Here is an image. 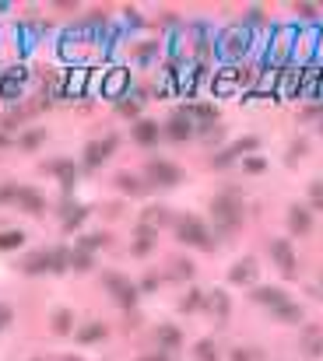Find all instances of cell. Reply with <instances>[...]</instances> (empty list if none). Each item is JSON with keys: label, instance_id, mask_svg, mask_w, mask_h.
<instances>
[{"label": "cell", "instance_id": "obj_1", "mask_svg": "<svg viewBox=\"0 0 323 361\" xmlns=\"http://www.w3.org/2000/svg\"><path fill=\"white\" fill-rule=\"evenodd\" d=\"M211 221H214V235L232 239L242 228V200L239 190H225L211 200Z\"/></svg>", "mask_w": 323, "mask_h": 361}, {"label": "cell", "instance_id": "obj_2", "mask_svg": "<svg viewBox=\"0 0 323 361\" xmlns=\"http://www.w3.org/2000/svg\"><path fill=\"white\" fill-rule=\"evenodd\" d=\"M18 270L29 274V277H39V274H67V270H71V249H67V246H53V249L29 253L25 260H18Z\"/></svg>", "mask_w": 323, "mask_h": 361}, {"label": "cell", "instance_id": "obj_3", "mask_svg": "<svg viewBox=\"0 0 323 361\" xmlns=\"http://www.w3.org/2000/svg\"><path fill=\"white\" fill-rule=\"evenodd\" d=\"M172 235L190 249H214V235L197 214H179L176 225H172Z\"/></svg>", "mask_w": 323, "mask_h": 361}, {"label": "cell", "instance_id": "obj_4", "mask_svg": "<svg viewBox=\"0 0 323 361\" xmlns=\"http://www.w3.org/2000/svg\"><path fill=\"white\" fill-rule=\"evenodd\" d=\"M102 288L109 291V298H113L123 312H134L137 302H141L137 281H130V277H123V274H116V270H106V274H102Z\"/></svg>", "mask_w": 323, "mask_h": 361}, {"label": "cell", "instance_id": "obj_5", "mask_svg": "<svg viewBox=\"0 0 323 361\" xmlns=\"http://www.w3.org/2000/svg\"><path fill=\"white\" fill-rule=\"evenodd\" d=\"M144 183L148 186H158V190H172L183 183V169L176 162H165V158H151L144 165Z\"/></svg>", "mask_w": 323, "mask_h": 361}, {"label": "cell", "instance_id": "obj_6", "mask_svg": "<svg viewBox=\"0 0 323 361\" xmlns=\"http://www.w3.org/2000/svg\"><path fill=\"white\" fill-rule=\"evenodd\" d=\"M253 71L246 64H232V67H221L214 74V95H235L242 85H253Z\"/></svg>", "mask_w": 323, "mask_h": 361}, {"label": "cell", "instance_id": "obj_7", "mask_svg": "<svg viewBox=\"0 0 323 361\" xmlns=\"http://www.w3.org/2000/svg\"><path fill=\"white\" fill-rule=\"evenodd\" d=\"M249 46H253V32H246L242 25H235V29H228L221 39H218V53H221V60H242L246 53H249Z\"/></svg>", "mask_w": 323, "mask_h": 361}, {"label": "cell", "instance_id": "obj_8", "mask_svg": "<svg viewBox=\"0 0 323 361\" xmlns=\"http://www.w3.org/2000/svg\"><path fill=\"white\" fill-rule=\"evenodd\" d=\"M116 148H120V134H106L102 141H88V144H85V155H81V169H85V172L99 169Z\"/></svg>", "mask_w": 323, "mask_h": 361}, {"label": "cell", "instance_id": "obj_9", "mask_svg": "<svg viewBox=\"0 0 323 361\" xmlns=\"http://www.w3.org/2000/svg\"><path fill=\"white\" fill-rule=\"evenodd\" d=\"M179 113L193 123L197 134L207 130V127H218V120H221V109L214 102H186V106H179Z\"/></svg>", "mask_w": 323, "mask_h": 361}, {"label": "cell", "instance_id": "obj_10", "mask_svg": "<svg viewBox=\"0 0 323 361\" xmlns=\"http://www.w3.org/2000/svg\"><path fill=\"white\" fill-rule=\"evenodd\" d=\"M260 148V137H253V134H246V137H239V141H232L228 148H221L214 158H211V165L214 169H228L232 162H239V158H246L249 151H256Z\"/></svg>", "mask_w": 323, "mask_h": 361}, {"label": "cell", "instance_id": "obj_11", "mask_svg": "<svg viewBox=\"0 0 323 361\" xmlns=\"http://www.w3.org/2000/svg\"><path fill=\"white\" fill-rule=\"evenodd\" d=\"M29 85V67H11L0 74V99L4 102H18V95L25 92Z\"/></svg>", "mask_w": 323, "mask_h": 361}, {"label": "cell", "instance_id": "obj_12", "mask_svg": "<svg viewBox=\"0 0 323 361\" xmlns=\"http://www.w3.org/2000/svg\"><path fill=\"white\" fill-rule=\"evenodd\" d=\"M130 141L141 144V148H155V144L162 141V123H158V120H148V116L134 120V127H130Z\"/></svg>", "mask_w": 323, "mask_h": 361}, {"label": "cell", "instance_id": "obj_13", "mask_svg": "<svg viewBox=\"0 0 323 361\" xmlns=\"http://www.w3.org/2000/svg\"><path fill=\"white\" fill-rule=\"evenodd\" d=\"M155 246H158V228H151V225H141V221H137L134 239H130V256L144 260V256H151V253H155Z\"/></svg>", "mask_w": 323, "mask_h": 361}, {"label": "cell", "instance_id": "obj_14", "mask_svg": "<svg viewBox=\"0 0 323 361\" xmlns=\"http://www.w3.org/2000/svg\"><path fill=\"white\" fill-rule=\"evenodd\" d=\"M319 74H323V64H316V60H309L305 67H298L295 99H316V88H319Z\"/></svg>", "mask_w": 323, "mask_h": 361}, {"label": "cell", "instance_id": "obj_15", "mask_svg": "<svg viewBox=\"0 0 323 361\" xmlns=\"http://www.w3.org/2000/svg\"><path fill=\"white\" fill-rule=\"evenodd\" d=\"M193 134H197V130H193V123H190L183 113H172V116L162 123V137L172 141V144H186Z\"/></svg>", "mask_w": 323, "mask_h": 361}, {"label": "cell", "instance_id": "obj_16", "mask_svg": "<svg viewBox=\"0 0 323 361\" xmlns=\"http://www.w3.org/2000/svg\"><path fill=\"white\" fill-rule=\"evenodd\" d=\"M15 207L25 211V214H32V218H43L50 204H46L43 190H36V186H18V200H15Z\"/></svg>", "mask_w": 323, "mask_h": 361}, {"label": "cell", "instance_id": "obj_17", "mask_svg": "<svg viewBox=\"0 0 323 361\" xmlns=\"http://www.w3.org/2000/svg\"><path fill=\"white\" fill-rule=\"evenodd\" d=\"M298 351L305 361H319L323 358V326H305L298 337Z\"/></svg>", "mask_w": 323, "mask_h": 361}, {"label": "cell", "instance_id": "obj_18", "mask_svg": "<svg viewBox=\"0 0 323 361\" xmlns=\"http://www.w3.org/2000/svg\"><path fill=\"white\" fill-rule=\"evenodd\" d=\"M270 260H274V267H277L284 277L295 274V249H291L288 239H274V242H270Z\"/></svg>", "mask_w": 323, "mask_h": 361}, {"label": "cell", "instance_id": "obj_19", "mask_svg": "<svg viewBox=\"0 0 323 361\" xmlns=\"http://www.w3.org/2000/svg\"><path fill=\"white\" fill-rule=\"evenodd\" d=\"M249 302H256L263 309H277V305L288 302V291H281L274 284H256V288H249Z\"/></svg>", "mask_w": 323, "mask_h": 361}, {"label": "cell", "instance_id": "obj_20", "mask_svg": "<svg viewBox=\"0 0 323 361\" xmlns=\"http://www.w3.org/2000/svg\"><path fill=\"white\" fill-rule=\"evenodd\" d=\"M295 39H298V29H277L274 32V43H270V57L274 60H288L295 53Z\"/></svg>", "mask_w": 323, "mask_h": 361}, {"label": "cell", "instance_id": "obj_21", "mask_svg": "<svg viewBox=\"0 0 323 361\" xmlns=\"http://www.w3.org/2000/svg\"><path fill=\"white\" fill-rule=\"evenodd\" d=\"M43 169H46L50 176H57L64 190H71V186L78 183V169H81V165H78V162H71V158H57V162H46Z\"/></svg>", "mask_w": 323, "mask_h": 361}, {"label": "cell", "instance_id": "obj_22", "mask_svg": "<svg viewBox=\"0 0 323 361\" xmlns=\"http://www.w3.org/2000/svg\"><path fill=\"white\" fill-rule=\"evenodd\" d=\"M256 274H260L256 260H253V256H242L239 263H232V270H228V284H246V288H253V284H256Z\"/></svg>", "mask_w": 323, "mask_h": 361}, {"label": "cell", "instance_id": "obj_23", "mask_svg": "<svg viewBox=\"0 0 323 361\" xmlns=\"http://www.w3.org/2000/svg\"><path fill=\"white\" fill-rule=\"evenodd\" d=\"M127 92H130V71H127V67H113V74L106 78V99H109V102H120Z\"/></svg>", "mask_w": 323, "mask_h": 361}, {"label": "cell", "instance_id": "obj_24", "mask_svg": "<svg viewBox=\"0 0 323 361\" xmlns=\"http://www.w3.org/2000/svg\"><path fill=\"white\" fill-rule=\"evenodd\" d=\"M204 309H207L218 323H225V319H228V312H232V298H228V291H225V288H211V291H207Z\"/></svg>", "mask_w": 323, "mask_h": 361}, {"label": "cell", "instance_id": "obj_25", "mask_svg": "<svg viewBox=\"0 0 323 361\" xmlns=\"http://www.w3.org/2000/svg\"><path fill=\"white\" fill-rule=\"evenodd\" d=\"M309 228H312V211L305 204H291L288 207V232L291 235H309Z\"/></svg>", "mask_w": 323, "mask_h": 361}, {"label": "cell", "instance_id": "obj_26", "mask_svg": "<svg viewBox=\"0 0 323 361\" xmlns=\"http://www.w3.org/2000/svg\"><path fill=\"white\" fill-rule=\"evenodd\" d=\"M109 337V326L102 323V319H88L78 333H74V340L81 344V347H92V344H102Z\"/></svg>", "mask_w": 323, "mask_h": 361}, {"label": "cell", "instance_id": "obj_27", "mask_svg": "<svg viewBox=\"0 0 323 361\" xmlns=\"http://www.w3.org/2000/svg\"><path fill=\"white\" fill-rule=\"evenodd\" d=\"M113 183H116V190H123L127 197H144V193L151 190V186L144 183V176H137V172H116Z\"/></svg>", "mask_w": 323, "mask_h": 361}, {"label": "cell", "instance_id": "obj_28", "mask_svg": "<svg viewBox=\"0 0 323 361\" xmlns=\"http://www.w3.org/2000/svg\"><path fill=\"white\" fill-rule=\"evenodd\" d=\"M92 214V207H85V204H64L60 207V221H64V232H78L81 225H85V218Z\"/></svg>", "mask_w": 323, "mask_h": 361}, {"label": "cell", "instance_id": "obj_29", "mask_svg": "<svg viewBox=\"0 0 323 361\" xmlns=\"http://www.w3.org/2000/svg\"><path fill=\"white\" fill-rule=\"evenodd\" d=\"M176 218H179V214H172L169 207L151 204V207L141 214V225H151V228H172V225H176Z\"/></svg>", "mask_w": 323, "mask_h": 361}, {"label": "cell", "instance_id": "obj_30", "mask_svg": "<svg viewBox=\"0 0 323 361\" xmlns=\"http://www.w3.org/2000/svg\"><path fill=\"white\" fill-rule=\"evenodd\" d=\"M270 319L274 323H284V326H295V323H302L305 319V312H302V305L298 302H284V305H277V309H270Z\"/></svg>", "mask_w": 323, "mask_h": 361}, {"label": "cell", "instance_id": "obj_31", "mask_svg": "<svg viewBox=\"0 0 323 361\" xmlns=\"http://www.w3.org/2000/svg\"><path fill=\"white\" fill-rule=\"evenodd\" d=\"M155 340H158L162 351H176V347H183V330H179L176 323H162V326L155 330Z\"/></svg>", "mask_w": 323, "mask_h": 361}, {"label": "cell", "instance_id": "obj_32", "mask_svg": "<svg viewBox=\"0 0 323 361\" xmlns=\"http://www.w3.org/2000/svg\"><path fill=\"white\" fill-rule=\"evenodd\" d=\"M193 274H197L193 260H186V256H176V260H169V270H165V277H169V281H190Z\"/></svg>", "mask_w": 323, "mask_h": 361}, {"label": "cell", "instance_id": "obj_33", "mask_svg": "<svg viewBox=\"0 0 323 361\" xmlns=\"http://www.w3.org/2000/svg\"><path fill=\"white\" fill-rule=\"evenodd\" d=\"M85 85H88V67H74L71 78H67V85L60 88V95H64V99H78V92H81Z\"/></svg>", "mask_w": 323, "mask_h": 361}, {"label": "cell", "instance_id": "obj_34", "mask_svg": "<svg viewBox=\"0 0 323 361\" xmlns=\"http://www.w3.org/2000/svg\"><path fill=\"white\" fill-rule=\"evenodd\" d=\"M106 246H113V235L109 232H92V235H81L74 249H85V253L95 256V249H106Z\"/></svg>", "mask_w": 323, "mask_h": 361}, {"label": "cell", "instance_id": "obj_35", "mask_svg": "<svg viewBox=\"0 0 323 361\" xmlns=\"http://www.w3.org/2000/svg\"><path fill=\"white\" fill-rule=\"evenodd\" d=\"M50 330H53L57 337H67V333L74 330V312H71V309H57V312L50 316Z\"/></svg>", "mask_w": 323, "mask_h": 361}, {"label": "cell", "instance_id": "obj_36", "mask_svg": "<svg viewBox=\"0 0 323 361\" xmlns=\"http://www.w3.org/2000/svg\"><path fill=\"white\" fill-rule=\"evenodd\" d=\"M29 242V235L22 228H11V232H0V253H8V249H22Z\"/></svg>", "mask_w": 323, "mask_h": 361}, {"label": "cell", "instance_id": "obj_37", "mask_svg": "<svg viewBox=\"0 0 323 361\" xmlns=\"http://www.w3.org/2000/svg\"><path fill=\"white\" fill-rule=\"evenodd\" d=\"M18 144H22V151H39V148L46 144V130H43V127H32V130L22 134Z\"/></svg>", "mask_w": 323, "mask_h": 361}, {"label": "cell", "instance_id": "obj_38", "mask_svg": "<svg viewBox=\"0 0 323 361\" xmlns=\"http://www.w3.org/2000/svg\"><path fill=\"white\" fill-rule=\"evenodd\" d=\"M204 302H207V291L190 288V291L183 295V302H179V312H197V309H204Z\"/></svg>", "mask_w": 323, "mask_h": 361}, {"label": "cell", "instance_id": "obj_39", "mask_svg": "<svg viewBox=\"0 0 323 361\" xmlns=\"http://www.w3.org/2000/svg\"><path fill=\"white\" fill-rule=\"evenodd\" d=\"M193 361H221L218 344H214V340H197V344H193Z\"/></svg>", "mask_w": 323, "mask_h": 361}, {"label": "cell", "instance_id": "obj_40", "mask_svg": "<svg viewBox=\"0 0 323 361\" xmlns=\"http://www.w3.org/2000/svg\"><path fill=\"white\" fill-rule=\"evenodd\" d=\"M155 57H158V43H155V39H148V43H137V46H134V60H137L141 67H148Z\"/></svg>", "mask_w": 323, "mask_h": 361}, {"label": "cell", "instance_id": "obj_41", "mask_svg": "<svg viewBox=\"0 0 323 361\" xmlns=\"http://www.w3.org/2000/svg\"><path fill=\"white\" fill-rule=\"evenodd\" d=\"M71 270H78V274L95 270V256H92V253H85V249H71Z\"/></svg>", "mask_w": 323, "mask_h": 361}, {"label": "cell", "instance_id": "obj_42", "mask_svg": "<svg viewBox=\"0 0 323 361\" xmlns=\"http://www.w3.org/2000/svg\"><path fill=\"white\" fill-rule=\"evenodd\" d=\"M116 113H120V116H130V120H141V99L123 95V99L116 102Z\"/></svg>", "mask_w": 323, "mask_h": 361}, {"label": "cell", "instance_id": "obj_43", "mask_svg": "<svg viewBox=\"0 0 323 361\" xmlns=\"http://www.w3.org/2000/svg\"><path fill=\"white\" fill-rule=\"evenodd\" d=\"M228 361H263V351L260 347H232Z\"/></svg>", "mask_w": 323, "mask_h": 361}, {"label": "cell", "instance_id": "obj_44", "mask_svg": "<svg viewBox=\"0 0 323 361\" xmlns=\"http://www.w3.org/2000/svg\"><path fill=\"white\" fill-rule=\"evenodd\" d=\"M267 22V15H263V8L256 4V8H246V15H242V29L249 32V29H256V25H263Z\"/></svg>", "mask_w": 323, "mask_h": 361}, {"label": "cell", "instance_id": "obj_45", "mask_svg": "<svg viewBox=\"0 0 323 361\" xmlns=\"http://www.w3.org/2000/svg\"><path fill=\"white\" fill-rule=\"evenodd\" d=\"M242 172H246V176H260V172H267V158H260V155H246V158H242Z\"/></svg>", "mask_w": 323, "mask_h": 361}, {"label": "cell", "instance_id": "obj_46", "mask_svg": "<svg viewBox=\"0 0 323 361\" xmlns=\"http://www.w3.org/2000/svg\"><path fill=\"white\" fill-rule=\"evenodd\" d=\"M309 207L323 214V179H312V183H309Z\"/></svg>", "mask_w": 323, "mask_h": 361}, {"label": "cell", "instance_id": "obj_47", "mask_svg": "<svg viewBox=\"0 0 323 361\" xmlns=\"http://www.w3.org/2000/svg\"><path fill=\"white\" fill-rule=\"evenodd\" d=\"M18 200V183H4L0 186V207H11Z\"/></svg>", "mask_w": 323, "mask_h": 361}, {"label": "cell", "instance_id": "obj_48", "mask_svg": "<svg viewBox=\"0 0 323 361\" xmlns=\"http://www.w3.org/2000/svg\"><path fill=\"white\" fill-rule=\"evenodd\" d=\"M158 284H162V277H158V274H148V277H141V281H137V291H141V295H155V291H158Z\"/></svg>", "mask_w": 323, "mask_h": 361}, {"label": "cell", "instance_id": "obj_49", "mask_svg": "<svg viewBox=\"0 0 323 361\" xmlns=\"http://www.w3.org/2000/svg\"><path fill=\"white\" fill-rule=\"evenodd\" d=\"M197 137H200L204 144H218V141L225 137V127H221V123H218V127H207V130H200Z\"/></svg>", "mask_w": 323, "mask_h": 361}, {"label": "cell", "instance_id": "obj_50", "mask_svg": "<svg viewBox=\"0 0 323 361\" xmlns=\"http://www.w3.org/2000/svg\"><path fill=\"white\" fill-rule=\"evenodd\" d=\"M11 323H15V309H11L8 302H0V333H4Z\"/></svg>", "mask_w": 323, "mask_h": 361}, {"label": "cell", "instance_id": "obj_51", "mask_svg": "<svg viewBox=\"0 0 323 361\" xmlns=\"http://www.w3.org/2000/svg\"><path fill=\"white\" fill-rule=\"evenodd\" d=\"M22 120H25V109H15V113H8L4 120H0V127H4V130H15Z\"/></svg>", "mask_w": 323, "mask_h": 361}, {"label": "cell", "instance_id": "obj_52", "mask_svg": "<svg viewBox=\"0 0 323 361\" xmlns=\"http://www.w3.org/2000/svg\"><path fill=\"white\" fill-rule=\"evenodd\" d=\"M295 15L302 22H316V4H295Z\"/></svg>", "mask_w": 323, "mask_h": 361}, {"label": "cell", "instance_id": "obj_53", "mask_svg": "<svg viewBox=\"0 0 323 361\" xmlns=\"http://www.w3.org/2000/svg\"><path fill=\"white\" fill-rule=\"evenodd\" d=\"M302 120H323V102H316V106H305V109H302Z\"/></svg>", "mask_w": 323, "mask_h": 361}, {"label": "cell", "instance_id": "obj_54", "mask_svg": "<svg viewBox=\"0 0 323 361\" xmlns=\"http://www.w3.org/2000/svg\"><path fill=\"white\" fill-rule=\"evenodd\" d=\"M302 155H305V141H302V137H298V141H295V144H291V155H288V162H291V165H295V162H298V158H302Z\"/></svg>", "mask_w": 323, "mask_h": 361}, {"label": "cell", "instance_id": "obj_55", "mask_svg": "<svg viewBox=\"0 0 323 361\" xmlns=\"http://www.w3.org/2000/svg\"><path fill=\"white\" fill-rule=\"evenodd\" d=\"M134 361H169V351H151V354H141Z\"/></svg>", "mask_w": 323, "mask_h": 361}, {"label": "cell", "instance_id": "obj_56", "mask_svg": "<svg viewBox=\"0 0 323 361\" xmlns=\"http://www.w3.org/2000/svg\"><path fill=\"white\" fill-rule=\"evenodd\" d=\"M127 22H130V25H144V18H141L134 8H127Z\"/></svg>", "mask_w": 323, "mask_h": 361}, {"label": "cell", "instance_id": "obj_57", "mask_svg": "<svg viewBox=\"0 0 323 361\" xmlns=\"http://www.w3.org/2000/svg\"><path fill=\"white\" fill-rule=\"evenodd\" d=\"M53 361H85V358H78V354H60V358H53Z\"/></svg>", "mask_w": 323, "mask_h": 361}, {"label": "cell", "instance_id": "obj_58", "mask_svg": "<svg viewBox=\"0 0 323 361\" xmlns=\"http://www.w3.org/2000/svg\"><path fill=\"white\" fill-rule=\"evenodd\" d=\"M8 144H11V137H8L4 130H0V148H8Z\"/></svg>", "mask_w": 323, "mask_h": 361}, {"label": "cell", "instance_id": "obj_59", "mask_svg": "<svg viewBox=\"0 0 323 361\" xmlns=\"http://www.w3.org/2000/svg\"><path fill=\"white\" fill-rule=\"evenodd\" d=\"M316 99L323 102V74H319V88H316Z\"/></svg>", "mask_w": 323, "mask_h": 361}, {"label": "cell", "instance_id": "obj_60", "mask_svg": "<svg viewBox=\"0 0 323 361\" xmlns=\"http://www.w3.org/2000/svg\"><path fill=\"white\" fill-rule=\"evenodd\" d=\"M32 361H46V358H32Z\"/></svg>", "mask_w": 323, "mask_h": 361}, {"label": "cell", "instance_id": "obj_61", "mask_svg": "<svg viewBox=\"0 0 323 361\" xmlns=\"http://www.w3.org/2000/svg\"><path fill=\"white\" fill-rule=\"evenodd\" d=\"M319 134H323V123H319Z\"/></svg>", "mask_w": 323, "mask_h": 361}]
</instances>
